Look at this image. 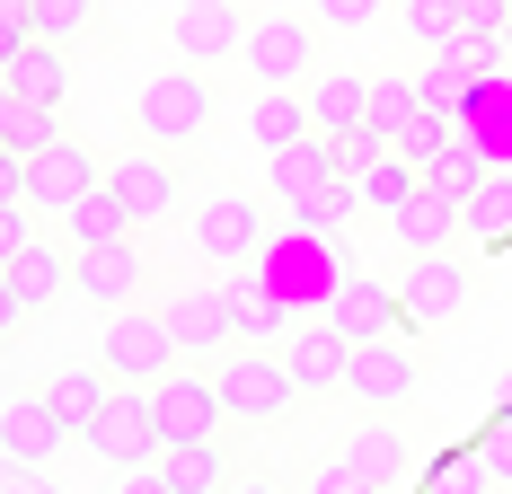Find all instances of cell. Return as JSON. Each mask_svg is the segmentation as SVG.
<instances>
[{"instance_id": "18", "label": "cell", "mask_w": 512, "mask_h": 494, "mask_svg": "<svg viewBox=\"0 0 512 494\" xmlns=\"http://www.w3.org/2000/svg\"><path fill=\"white\" fill-rule=\"evenodd\" d=\"M142 477H151L159 494H221L230 477H239V459H230V442H221V433H195V442H168Z\"/></svg>"}, {"instance_id": "35", "label": "cell", "mask_w": 512, "mask_h": 494, "mask_svg": "<svg viewBox=\"0 0 512 494\" xmlns=\"http://www.w3.org/2000/svg\"><path fill=\"white\" fill-rule=\"evenodd\" d=\"M98 27V0H36V36H53V45H80Z\"/></svg>"}, {"instance_id": "19", "label": "cell", "mask_w": 512, "mask_h": 494, "mask_svg": "<svg viewBox=\"0 0 512 494\" xmlns=\"http://www.w3.org/2000/svg\"><path fill=\"white\" fill-rule=\"evenodd\" d=\"M345 353H354V336L327 327V318H301V327L283 336V362H292V380H301L309 397H336V389H345Z\"/></svg>"}, {"instance_id": "20", "label": "cell", "mask_w": 512, "mask_h": 494, "mask_svg": "<svg viewBox=\"0 0 512 494\" xmlns=\"http://www.w3.org/2000/svg\"><path fill=\"white\" fill-rule=\"evenodd\" d=\"M159 309H168L177 345L195 353V362H212L221 345H239L230 336V309H221V283H177V292H159Z\"/></svg>"}, {"instance_id": "25", "label": "cell", "mask_w": 512, "mask_h": 494, "mask_svg": "<svg viewBox=\"0 0 512 494\" xmlns=\"http://www.w3.org/2000/svg\"><path fill=\"white\" fill-rule=\"evenodd\" d=\"M133 230H142V221H133V203L115 195V177H98L89 195L62 212V239L71 247H106V239H133Z\"/></svg>"}, {"instance_id": "28", "label": "cell", "mask_w": 512, "mask_h": 494, "mask_svg": "<svg viewBox=\"0 0 512 494\" xmlns=\"http://www.w3.org/2000/svg\"><path fill=\"white\" fill-rule=\"evenodd\" d=\"M106 389H115V380H106V362H71V371H53V380H45V397H53V415H62V424H71V433H89V424H98V406H106Z\"/></svg>"}, {"instance_id": "31", "label": "cell", "mask_w": 512, "mask_h": 494, "mask_svg": "<svg viewBox=\"0 0 512 494\" xmlns=\"http://www.w3.org/2000/svg\"><path fill=\"white\" fill-rule=\"evenodd\" d=\"M53 133H62V106H36V98H18V89H0V150L36 159Z\"/></svg>"}, {"instance_id": "5", "label": "cell", "mask_w": 512, "mask_h": 494, "mask_svg": "<svg viewBox=\"0 0 512 494\" xmlns=\"http://www.w3.org/2000/svg\"><path fill=\"white\" fill-rule=\"evenodd\" d=\"M106 380H159V371H177L186 345H177V327H168V309L159 300H124V309H106Z\"/></svg>"}, {"instance_id": "16", "label": "cell", "mask_w": 512, "mask_h": 494, "mask_svg": "<svg viewBox=\"0 0 512 494\" xmlns=\"http://www.w3.org/2000/svg\"><path fill=\"white\" fill-rule=\"evenodd\" d=\"M106 177H115V195L133 203V221H142V230L177 212V159H168L159 142H133V150H115V159H106Z\"/></svg>"}, {"instance_id": "34", "label": "cell", "mask_w": 512, "mask_h": 494, "mask_svg": "<svg viewBox=\"0 0 512 494\" xmlns=\"http://www.w3.org/2000/svg\"><path fill=\"white\" fill-rule=\"evenodd\" d=\"M398 27H407V45L442 53L451 36H460V0H398Z\"/></svg>"}, {"instance_id": "7", "label": "cell", "mask_w": 512, "mask_h": 494, "mask_svg": "<svg viewBox=\"0 0 512 494\" xmlns=\"http://www.w3.org/2000/svg\"><path fill=\"white\" fill-rule=\"evenodd\" d=\"M318 18H301V9H274V18H256L248 45H239V62H248L256 89H309V71H318Z\"/></svg>"}, {"instance_id": "10", "label": "cell", "mask_w": 512, "mask_h": 494, "mask_svg": "<svg viewBox=\"0 0 512 494\" xmlns=\"http://www.w3.org/2000/svg\"><path fill=\"white\" fill-rule=\"evenodd\" d=\"M212 283H221V309H230V336H248V345H283V336L301 327V318H292V300L265 283V265H256V256H248V265H221Z\"/></svg>"}, {"instance_id": "17", "label": "cell", "mask_w": 512, "mask_h": 494, "mask_svg": "<svg viewBox=\"0 0 512 494\" xmlns=\"http://www.w3.org/2000/svg\"><path fill=\"white\" fill-rule=\"evenodd\" d=\"M0 274H9V283H18V300H27V318H45L53 300H71V274H80V247L62 239V230H36V239L18 247V256H9V265H0Z\"/></svg>"}, {"instance_id": "32", "label": "cell", "mask_w": 512, "mask_h": 494, "mask_svg": "<svg viewBox=\"0 0 512 494\" xmlns=\"http://www.w3.org/2000/svg\"><path fill=\"white\" fill-rule=\"evenodd\" d=\"M415 115H424V80H407V71H380V80H371V124L389 133V150H398V133H407Z\"/></svg>"}, {"instance_id": "23", "label": "cell", "mask_w": 512, "mask_h": 494, "mask_svg": "<svg viewBox=\"0 0 512 494\" xmlns=\"http://www.w3.org/2000/svg\"><path fill=\"white\" fill-rule=\"evenodd\" d=\"M398 468H407L398 433H389V424H371V433L354 442V459H327V468H318V486H327V494H371V486H389Z\"/></svg>"}, {"instance_id": "37", "label": "cell", "mask_w": 512, "mask_h": 494, "mask_svg": "<svg viewBox=\"0 0 512 494\" xmlns=\"http://www.w3.org/2000/svg\"><path fill=\"white\" fill-rule=\"evenodd\" d=\"M27 239H36V203H0V265H9Z\"/></svg>"}, {"instance_id": "3", "label": "cell", "mask_w": 512, "mask_h": 494, "mask_svg": "<svg viewBox=\"0 0 512 494\" xmlns=\"http://www.w3.org/2000/svg\"><path fill=\"white\" fill-rule=\"evenodd\" d=\"M212 380H221V397H230V415H248V424H283L292 406H301V380H292V362H283V345H221L212 353Z\"/></svg>"}, {"instance_id": "38", "label": "cell", "mask_w": 512, "mask_h": 494, "mask_svg": "<svg viewBox=\"0 0 512 494\" xmlns=\"http://www.w3.org/2000/svg\"><path fill=\"white\" fill-rule=\"evenodd\" d=\"M504 18H512V0H460V27H468V36H504Z\"/></svg>"}, {"instance_id": "11", "label": "cell", "mask_w": 512, "mask_h": 494, "mask_svg": "<svg viewBox=\"0 0 512 494\" xmlns=\"http://www.w3.org/2000/svg\"><path fill=\"white\" fill-rule=\"evenodd\" d=\"M98 177H106V159H98V150L80 142V133H53V142L36 150V159H27V203L62 221L71 203H80L89 186H98Z\"/></svg>"}, {"instance_id": "41", "label": "cell", "mask_w": 512, "mask_h": 494, "mask_svg": "<svg viewBox=\"0 0 512 494\" xmlns=\"http://www.w3.org/2000/svg\"><path fill=\"white\" fill-rule=\"evenodd\" d=\"M495 53H504V71H512V18H504V36H495Z\"/></svg>"}, {"instance_id": "30", "label": "cell", "mask_w": 512, "mask_h": 494, "mask_svg": "<svg viewBox=\"0 0 512 494\" xmlns=\"http://www.w3.org/2000/svg\"><path fill=\"white\" fill-rule=\"evenodd\" d=\"M460 124L486 142V159H495V168H512V71H495V80L477 89V106H468Z\"/></svg>"}, {"instance_id": "33", "label": "cell", "mask_w": 512, "mask_h": 494, "mask_svg": "<svg viewBox=\"0 0 512 494\" xmlns=\"http://www.w3.org/2000/svg\"><path fill=\"white\" fill-rule=\"evenodd\" d=\"M460 212H468V239H512V168H486Z\"/></svg>"}, {"instance_id": "22", "label": "cell", "mask_w": 512, "mask_h": 494, "mask_svg": "<svg viewBox=\"0 0 512 494\" xmlns=\"http://www.w3.org/2000/svg\"><path fill=\"white\" fill-rule=\"evenodd\" d=\"M327 327H345V336H380V327H407V309H398V283H380V274H345L336 300H327Z\"/></svg>"}, {"instance_id": "4", "label": "cell", "mask_w": 512, "mask_h": 494, "mask_svg": "<svg viewBox=\"0 0 512 494\" xmlns=\"http://www.w3.org/2000/svg\"><path fill=\"white\" fill-rule=\"evenodd\" d=\"M424 389V345H415V327H380V336H354L345 353V397L354 406H407Z\"/></svg>"}, {"instance_id": "21", "label": "cell", "mask_w": 512, "mask_h": 494, "mask_svg": "<svg viewBox=\"0 0 512 494\" xmlns=\"http://www.w3.org/2000/svg\"><path fill=\"white\" fill-rule=\"evenodd\" d=\"M389 239L407 247V256H433V247H460L468 239V212L451 195H433V186H415L398 212H389Z\"/></svg>"}, {"instance_id": "14", "label": "cell", "mask_w": 512, "mask_h": 494, "mask_svg": "<svg viewBox=\"0 0 512 494\" xmlns=\"http://www.w3.org/2000/svg\"><path fill=\"white\" fill-rule=\"evenodd\" d=\"M265 168H274V203H283V212H301V203H327L336 186H354V177H345V159H336V133H309V142L274 150Z\"/></svg>"}, {"instance_id": "8", "label": "cell", "mask_w": 512, "mask_h": 494, "mask_svg": "<svg viewBox=\"0 0 512 494\" xmlns=\"http://www.w3.org/2000/svg\"><path fill=\"white\" fill-rule=\"evenodd\" d=\"M274 221H283V212H265L256 195H239V186H221V195H204V203H195L186 239H195V256H204V265H248L256 247L274 239Z\"/></svg>"}, {"instance_id": "36", "label": "cell", "mask_w": 512, "mask_h": 494, "mask_svg": "<svg viewBox=\"0 0 512 494\" xmlns=\"http://www.w3.org/2000/svg\"><path fill=\"white\" fill-rule=\"evenodd\" d=\"M380 9H389V0H318V9H309V18H318V27H327V36H354V27H371V18H380Z\"/></svg>"}, {"instance_id": "12", "label": "cell", "mask_w": 512, "mask_h": 494, "mask_svg": "<svg viewBox=\"0 0 512 494\" xmlns=\"http://www.w3.org/2000/svg\"><path fill=\"white\" fill-rule=\"evenodd\" d=\"M398 309H407L415 336H433L442 318H460L468 309V265L451 247H433V256H407V274H398Z\"/></svg>"}, {"instance_id": "6", "label": "cell", "mask_w": 512, "mask_h": 494, "mask_svg": "<svg viewBox=\"0 0 512 494\" xmlns=\"http://www.w3.org/2000/svg\"><path fill=\"white\" fill-rule=\"evenodd\" d=\"M80 442L98 450L106 468H133V477H142L159 450H168V433H159V406H151V380H115V389H106V406H98V424H89Z\"/></svg>"}, {"instance_id": "15", "label": "cell", "mask_w": 512, "mask_h": 494, "mask_svg": "<svg viewBox=\"0 0 512 494\" xmlns=\"http://www.w3.org/2000/svg\"><path fill=\"white\" fill-rule=\"evenodd\" d=\"M239 45H248L239 0H177V18H168V53H186V62H239Z\"/></svg>"}, {"instance_id": "13", "label": "cell", "mask_w": 512, "mask_h": 494, "mask_svg": "<svg viewBox=\"0 0 512 494\" xmlns=\"http://www.w3.org/2000/svg\"><path fill=\"white\" fill-rule=\"evenodd\" d=\"M142 283H151V247H142V230L133 239H106V247H80V274H71V292L89 300V309H124V300H142Z\"/></svg>"}, {"instance_id": "39", "label": "cell", "mask_w": 512, "mask_h": 494, "mask_svg": "<svg viewBox=\"0 0 512 494\" xmlns=\"http://www.w3.org/2000/svg\"><path fill=\"white\" fill-rule=\"evenodd\" d=\"M0 203H27V159L18 150H0Z\"/></svg>"}, {"instance_id": "2", "label": "cell", "mask_w": 512, "mask_h": 494, "mask_svg": "<svg viewBox=\"0 0 512 494\" xmlns=\"http://www.w3.org/2000/svg\"><path fill=\"white\" fill-rule=\"evenodd\" d=\"M212 115H221V89H212V62H168L142 80V98H133V133L159 150H186L195 133H212Z\"/></svg>"}, {"instance_id": "27", "label": "cell", "mask_w": 512, "mask_h": 494, "mask_svg": "<svg viewBox=\"0 0 512 494\" xmlns=\"http://www.w3.org/2000/svg\"><path fill=\"white\" fill-rule=\"evenodd\" d=\"M309 115H318V133L371 124V80L362 71H309Z\"/></svg>"}, {"instance_id": "24", "label": "cell", "mask_w": 512, "mask_h": 494, "mask_svg": "<svg viewBox=\"0 0 512 494\" xmlns=\"http://www.w3.org/2000/svg\"><path fill=\"white\" fill-rule=\"evenodd\" d=\"M0 89H18V98H36V106H62L71 98V62H62V45H53V36H27V45L0 62Z\"/></svg>"}, {"instance_id": "40", "label": "cell", "mask_w": 512, "mask_h": 494, "mask_svg": "<svg viewBox=\"0 0 512 494\" xmlns=\"http://www.w3.org/2000/svg\"><path fill=\"white\" fill-rule=\"evenodd\" d=\"M0 27H36V0H0Z\"/></svg>"}, {"instance_id": "29", "label": "cell", "mask_w": 512, "mask_h": 494, "mask_svg": "<svg viewBox=\"0 0 512 494\" xmlns=\"http://www.w3.org/2000/svg\"><path fill=\"white\" fill-rule=\"evenodd\" d=\"M415 186H424V168H415L407 150H380V159H371V168L354 177V203H362V212H380V221H389V212H398V203H407Z\"/></svg>"}, {"instance_id": "9", "label": "cell", "mask_w": 512, "mask_h": 494, "mask_svg": "<svg viewBox=\"0 0 512 494\" xmlns=\"http://www.w3.org/2000/svg\"><path fill=\"white\" fill-rule=\"evenodd\" d=\"M62 442H80V433L53 415V397H45V389L0 406V468H9V477H45L53 459H62Z\"/></svg>"}, {"instance_id": "26", "label": "cell", "mask_w": 512, "mask_h": 494, "mask_svg": "<svg viewBox=\"0 0 512 494\" xmlns=\"http://www.w3.org/2000/svg\"><path fill=\"white\" fill-rule=\"evenodd\" d=\"M318 133V115H309V89H265V98L248 106V142L274 159V150H292Z\"/></svg>"}, {"instance_id": "1", "label": "cell", "mask_w": 512, "mask_h": 494, "mask_svg": "<svg viewBox=\"0 0 512 494\" xmlns=\"http://www.w3.org/2000/svg\"><path fill=\"white\" fill-rule=\"evenodd\" d=\"M256 265H265L274 292L292 300V318H327L336 283L354 274V247L336 239V230H309V221H274V239L256 247Z\"/></svg>"}]
</instances>
